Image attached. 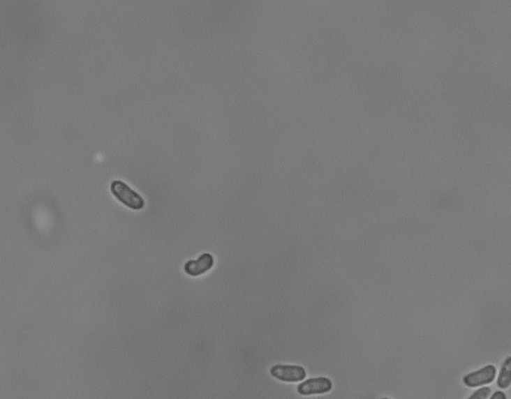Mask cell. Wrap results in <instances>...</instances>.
I'll return each mask as SVG.
<instances>
[{"instance_id":"6da1fadb","label":"cell","mask_w":511,"mask_h":399,"mask_svg":"<svg viewBox=\"0 0 511 399\" xmlns=\"http://www.w3.org/2000/svg\"><path fill=\"white\" fill-rule=\"evenodd\" d=\"M111 193L121 204L134 211H140L145 206L142 196L123 181L114 180L111 183Z\"/></svg>"},{"instance_id":"7a4b0ae2","label":"cell","mask_w":511,"mask_h":399,"mask_svg":"<svg viewBox=\"0 0 511 399\" xmlns=\"http://www.w3.org/2000/svg\"><path fill=\"white\" fill-rule=\"evenodd\" d=\"M496 375V367L493 365H487L482 369L466 374L462 379V382L469 388L484 387V386L494 382Z\"/></svg>"},{"instance_id":"3957f363","label":"cell","mask_w":511,"mask_h":399,"mask_svg":"<svg viewBox=\"0 0 511 399\" xmlns=\"http://www.w3.org/2000/svg\"><path fill=\"white\" fill-rule=\"evenodd\" d=\"M271 376L281 382L296 383L305 380L307 372L301 366L275 365L271 367Z\"/></svg>"},{"instance_id":"277c9868","label":"cell","mask_w":511,"mask_h":399,"mask_svg":"<svg viewBox=\"0 0 511 399\" xmlns=\"http://www.w3.org/2000/svg\"><path fill=\"white\" fill-rule=\"evenodd\" d=\"M334 384L330 379L325 377L311 378L304 381L297 387V391L302 396H318L332 391Z\"/></svg>"},{"instance_id":"5b68a950","label":"cell","mask_w":511,"mask_h":399,"mask_svg":"<svg viewBox=\"0 0 511 399\" xmlns=\"http://www.w3.org/2000/svg\"><path fill=\"white\" fill-rule=\"evenodd\" d=\"M215 259L211 253H202L197 259H191L185 262L184 271L185 274L191 277H199L212 270Z\"/></svg>"},{"instance_id":"8992f818","label":"cell","mask_w":511,"mask_h":399,"mask_svg":"<svg viewBox=\"0 0 511 399\" xmlns=\"http://www.w3.org/2000/svg\"><path fill=\"white\" fill-rule=\"evenodd\" d=\"M497 386L500 389H508L511 386V356L504 359L497 377Z\"/></svg>"},{"instance_id":"52a82bcc","label":"cell","mask_w":511,"mask_h":399,"mask_svg":"<svg viewBox=\"0 0 511 399\" xmlns=\"http://www.w3.org/2000/svg\"><path fill=\"white\" fill-rule=\"evenodd\" d=\"M491 392H492V390L490 387L484 386V387L479 388L477 391L473 392L468 399H488L490 398Z\"/></svg>"},{"instance_id":"ba28073f","label":"cell","mask_w":511,"mask_h":399,"mask_svg":"<svg viewBox=\"0 0 511 399\" xmlns=\"http://www.w3.org/2000/svg\"><path fill=\"white\" fill-rule=\"evenodd\" d=\"M489 399H508V396L503 391H496Z\"/></svg>"},{"instance_id":"9c48e42d","label":"cell","mask_w":511,"mask_h":399,"mask_svg":"<svg viewBox=\"0 0 511 399\" xmlns=\"http://www.w3.org/2000/svg\"><path fill=\"white\" fill-rule=\"evenodd\" d=\"M382 399H390V398H382Z\"/></svg>"}]
</instances>
